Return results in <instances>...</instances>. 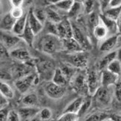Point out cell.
Listing matches in <instances>:
<instances>
[{
  "label": "cell",
  "mask_w": 121,
  "mask_h": 121,
  "mask_svg": "<svg viewBox=\"0 0 121 121\" xmlns=\"http://www.w3.org/2000/svg\"><path fill=\"white\" fill-rule=\"evenodd\" d=\"M109 7H121V0H111Z\"/></svg>",
  "instance_id": "7dc6e473"
},
{
  "label": "cell",
  "mask_w": 121,
  "mask_h": 121,
  "mask_svg": "<svg viewBox=\"0 0 121 121\" xmlns=\"http://www.w3.org/2000/svg\"><path fill=\"white\" fill-rule=\"evenodd\" d=\"M74 2H75L74 0H63V1L54 5L53 6L55 7L56 9L60 10L61 11L66 12V13L68 14V12L70 11V9L73 6Z\"/></svg>",
  "instance_id": "4dcf8cb0"
},
{
  "label": "cell",
  "mask_w": 121,
  "mask_h": 121,
  "mask_svg": "<svg viewBox=\"0 0 121 121\" xmlns=\"http://www.w3.org/2000/svg\"><path fill=\"white\" fill-rule=\"evenodd\" d=\"M10 55L12 58L19 61L23 62H28L30 61L32 58L30 56V53L26 48L23 47H17L9 52Z\"/></svg>",
  "instance_id": "2e32d148"
},
{
  "label": "cell",
  "mask_w": 121,
  "mask_h": 121,
  "mask_svg": "<svg viewBox=\"0 0 121 121\" xmlns=\"http://www.w3.org/2000/svg\"><path fill=\"white\" fill-rule=\"evenodd\" d=\"M18 111L22 121H32L38 116L40 108L38 107H23Z\"/></svg>",
  "instance_id": "5bb4252c"
},
{
  "label": "cell",
  "mask_w": 121,
  "mask_h": 121,
  "mask_svg": "<svg viewBox=\"0 0 121 121\" xmlns=\"http://www.w3.org/2000/svg\"><path fill=\"white\" fill-rule=\"evenodd\" d=\"M46 13H47L48 21L50 22H52L54 24H59L64 19L62 18V16L58 12L56 8L48 7L46 8Z\"/></svg>",
  "instance_id": "cb8c5ba5"
},
{
  "label": "cell",
  "mask_w": 121,
  "mask_h": 121,
  "mask_svg": "<svg viewBox=\"0 0 121 121\" xmlns=\"http://www.w3.org/2000/svg\"><path fill=\"white\" fill-rule=\"evenodd\" d=\"M105 121H112V120L109 118V119H108V120H105Z\"/></svg>",
  "instance_id": "11a10c76"
},
{
  "label": "cell",
  "mask_w": 121,
  "mask_h": 121,
  "mask_svg": "<svg viewBox=\"0 0 121 121\" xmlns=\"http://www.w3.org/2000/svg\"><path fill=\"white\" fill-rule=\"evenodd\" d=\"M38 116L42 121H49L53 116V112L51 108L44 107L42 109H40Z\"/></svg>",
  "instance_id": "8d00e7d4"
},
{
  "label": "cell",
  "mask_w": 121,
  "mask_h": 121,
  "mask_svg": "<svg viewBox=\"0 0 121 121\" xmlns=\"http://www.w3.org/2000/svg\"><path fill=\"white\" fill-rule=\"evenodd\" d=\"M117 47H121V34H118L117 38Z\"/></svg>",
  "instance_id": "f5cc1de1"
},
{
  "label": "cell",
  "mask_w": 121,
  "mask_h": 121,
  "mask_svg": "<svg viewBox=\"0 0 121 121\" xmlns=\"http://www.w3.org/2000/svg\"><path fill=\"white\" fill-rule=\"evenodd\" d=\"M92 32H93V36L98 40H104L109 36V33H108V29L101 22H99V24H97L93 28Z\"/></svg>",
  "instance_id": "44dd1931"
},
{
  "label": "cell",
  "mask_w": 121,
  "mask_h": 121,
  "mask_svg": "<svg viewBox=\"0 0 121 121\" xmlns=\"http://www.w3.org/2000/svg\"><path fill=\"white\" fill-rule=\"evenodd\" d=\"M67 61L77 69L83 70L86 68L89 61V55L86 51L68 54Z\"/></svg>",
  "instance_id": "277c9868"
},
{
  "label": "cell",
  "mask_w": 121,
  "mask_h": 121,
  "mask_svg": "<svg viewBox=\"0 0 121 121\" xmlns=\"http://www.w3.org/2000/svg\"><path fill=\"white\" fill-rule=\"evenodd\" d=\"M16 19H14L12 15L8 12L6 15L3 16L1 20V30L2 32H8L11 33L12 30L14 27L16 23Z\"/></svg>",
  "instance_id": "ac0fdd59"
},
{
  "label": "cell",
  "mask_w": 121,
  "mask_h": 121,
  "mask_svg": "<svg viewBox=\"0 0 121 121\" xmlns=\"http://www.w3.org/2000/svg\"><path fill=\"white\" fill-rule=\"evenodd\" d=\"M0 92L1 95L6 97L8 99H12L14 97V90L13 88L5 81H1V86H0Z\"/></svg>",
  "instance_id": "83f0119b"
},
{
  "label": "cell",
  "mask_w": 121,
  "mask_h": 121,
  "mask_svg": "<svg viewBox=\"0 0 121 121\" xmlns=\"http://www.w3.org/2000/svg\"><path fill=\"white\" fill-rule=\"evenodd\" d=\"M73 27V38L81 45V46L84 51L90 50L92 48L91 43L89 38L86 35L83 29L76 24H72Z\"/></svg>",
  "instance_id": "52a82bcc"
},
{
  "label": "cell",
  "mask_w": 121,
  "mask_h": 121,
  "mask_svg": "<svg viewBox=\"0 0 121 121\" xmlns=\"http://www.w3.org/2000/svg\"><path fill=\"white\" fill-rule=\"evenodd\" d=\"M95 7V0H86L83 3V8H84V12L88 15L94 11Z\"/></svg>",
  "instance_id": "ab89813d"
},
{
  "label": "cell",
  "mask_w": 121,
  "mask_h": 121,
  "mask_svg": "<svg viewBox=\"0 0 121 121\" xmlns=\"http://www.w3.org/2000/svg\"><path fill=\"white\" fill-rule=\"evenodd\" d=\"M120 81L121 82V75H120Z\"/></svg>",
  "instance_id": "9f6ffc18"
},
{
  "label": "cell",
  "mask_w": 121,
  "mask_h": 121,
  "mask_svg": "<svg viewBox=\"0 0 121 121\" xmlns=\"http://www.w3.org/2000/svg\"><path fill=\"white\" fill-rule=\"evenodd\" d=\"M69 83L72 89L80 95V96L86 97L90 95L86 82V73L77 71L74 77L71 79Z\"/></svg>",
  "instance_id": "7a4b0ae2"
},
{
  "label": "cell",
  "mask_w": 121,
  "mask_h": 121,
  "mask_svg": "<svg viewBox=\"0 0 121 121\" xmlns=\"http://www.w3.org/2000/svg\"><path fill=\"white\" fill-rule=\"evenodd\" d=\"M75 2H80V3H82L83 4L85 2H86V0H74Z\"/></svg>",
  "instance_id": "db71d44e"
},
{
  "label": "cell",
  "mask_w": 121,
  "mask_h": 121,
  "mask_svg": "<svg viewBox=\"0 0 121 121\" xmlns=\"http://www.w3.org/2000/svg\"><path fill=\"white\" fill-rule=\"evenodd\" d=\"M8 105H9V99L3 96L2 95H0V108L5 109V108H7Z\"/></svg>",
  "instance_id": "ee69618b"
},
{
  "label": "cell",
  "mask_w": 121,
  "mask_h": 121,
  "mask_svg": "<svg viewBox=\"0 0 121 121\" xmlns=\"http://www.w3.org/2000/svg\"><path fill=\"white\" fill-rule=\"evenodd\" d=\"M39 49L46 55H53L62 50V39L55 35L45 34L39 40Z\"/></svg>",
  "instance_id": "6da1fadb"
},
{
  "label": "cell",
  "mask_w": 121,
  "mask_h": 121,
  "mask_svg": "<svg viewBox=\"0 0 121 121\" xmlns=\"http://www.w3.org/2000/svg\"><path fill=\"white\" fill-rule=\"evenodd\" d=\"M12 7H23L25 0H9Z\"/></svg>",
  "instance_id": "bcb514c9"
},
{
  "label": "cell",
  "mask_w": 121,
  "mask_h": 121,
  "mask_svg": "<svg viewBox=\"0 0 121 121\" xmlns=\"http://www.w3.org/2000/svg\"><path fill=\"white\" fill-rule=\"evenodd\" d=\"M47 1H48V0H47Z\"/></svg>",
  "instance_id": "6f0895ef"
},
{
  "label": "cell",
  "mask_w": 121,
  "mask_h": 121,
  "mask_svg": "<svg viewBox=\"0 0 121 121\" xmlns=\"http://www.w3.org/2000/svg\"><path fill=\"white\" fill-rule=\"evenodd\" d=\"M92 103H93V99H92L91 96H86L84 98L82 105L80 108V111H78V114L79 115L80 117L83 116V115H85L86 114V112L90 110V108L92 106Z\"/></svg>",
  "instance_id": "1f68e13d"
},
{
  "label": "cell",
  "mask_w": 121,
  "mask_h": 121,
  "mask_svg": "<svg viewBox=\"0 0 121 121\" xmlns=\"http://www.w3.org/2000/svg\"><path fill=\"white\" fill-rule=\"evenodd\" d=\"M62 50L68 52V54H72V53L84 51L81 46V45L73 37L72 38L62 39Z\"/></svg>",
  "instance_id": "7c38bea8"
},
{
  "label": "cell",
  "mask_w": 121,
  "mask_h": 121,
  "mask_svg": "<svg viewBox=\"0 0 121 121\" xmlns=\"http://www.w3.org/2000/svg\"><path fill=\"white\" fill-rule=\"evenodd\" d=\"M10 14L16 20H19L20 18H22L26 15L24 13L23 7H12L10 11Z\"/></svg>",
  "instance_id": "f35d334b"
},
{
  "label": "cell",
  "mask_w": 121,
  "mask_h": 121,
  "mask_svg": "<svg viewBox=\"0 0 121 121\" xmlns=\"http://www.w3.org/2000/svg\"><path fill=\"white\" fill-rule=\"evenodd\" d=\"M102 14L108 18L117 21L121 16V7H108Z\"/></svg>",
  "instance_id": "4316f807"
},
{
  "label": "cell",
  "mask_w": 121,
  "mask_h": 121,
  "mask_svg": "<svg viewBox=\"0 0 121 121\" xmlns=\"http://www.w3.org/2000/svg\"><path fill=\"white\" fill-rule=\"evenodd\" d=\"M80 116L76 113H65L63 112L62 114L57 119V121H79Z\"/></svg>",
  "instance_id": "d590c367"
},
{
  "label": "cell",
  "mask_w": 121,
  "mask_h": 121,
  "mask_svg": "<svg viewBox=\"0 0 121 121\" xmlns=\"http://www.w3.org/2000/svg\"><path fill=\"white\" fill-rule=\"evenodd\" d=\"M22 103L24 107H38L39 101L37 95L35 93H27L22 98Z\"/></svg>",
  "instance_id": "d4e9b609"
},
{
  "label": "cell",
  "mask_w": 121,
  "mask_h": 121,
  "mask_svg": "<svg viewBox=\"0 0 121 121\" xmlns=\"http://www.w3.org/2000/svg\"><path fill=\"white\" fill-rule=\"evenodd\" d=\"M39 83V77L35 74H28L18 78L14 82L15 88L20 93L26 95L29 93L32 86Z\"/></svg>",
  "instance_id": "3957f363"
},
{
  "label": "cell",
  "mask_w": 121,
  "mask_h": 121,
  "mask_svg": "<svg viewBox=\"0 0 121 121\" xmlns=\"http://www.w3.org/2000/svg\"><path fill=\"white\" fill-rule=\"evenodd\" d=\"M27 18H28V15L26 13L22 18H20L19 20H17L16 23L14 24V27L13 28V30H12L11 33L16 36H21L22 34L23 33V32H24V30H25V29H26V27Z\"/></svg>",
  "instance_id": "ffe728a7"
},
{
  "label": "cell",
  "mask_w": 121,
  "mask_h": 121,
  "mask_svg": "<svg viewBox=\"0 0 121 121\" xmlns=\"http://www.w3.org/2000/svg\"><path fill=\"white\" fill-rule=\"evenodd\" d=\"M85 97H82V96H79L76 98H74L72 100L69 105L65 107V110L63 112L65 113H76L78 114V111H80V108L83 104V100H84Z\"/></svg>",
  "instance_id": "603a6c76"
},
{
  "label": "cell",
  "mask_w": 121,
  "mask_h": 121,
  "mask_svg": "<svg viewBox=\"0 0 121 121\" xmlns=\"http://www.w3.org/2000/svg\"><path fill=\"white\" fill-rule=\"evenodd\" d=\"M117 27H118V33L119 34H121V16L120 17V18L118 19L117 21Z\"/></svg>",
  "instance_id": "816d5d0a"
},
{
  "label": "cell",
  "mask_w": 121,
  "mask_h": 121,
  "mask_svg": "<svg viewBox=\"0 0 121 121\" xmlns=\"http://www.w3.org/2000/svg\"><path fill=\"white\" fill-rule=\"evenodd\" d=\"M117 59V50L116 51H112L111 52L107 53L105 56H103L99 62V70H103L107 69L112 61Z\"/></svg>",
  "instance_id": "7402d4cb"
},
{
  "label": "cell",
  "mask_w": 121,
  "mask_h": 121,
  "mask_svg": "<svg viewBox=\"0 0 121 121\" xmlns=\"http://www.w3.org/2000/svg\"><path fill=\"white\" fill-rule=\"evenodd\" d=\"M35 34L30 28V25H29L27 22L26 29H25L23 33L20 37H21L22 40L24 41L25 43L28 45L29 46H32L33 43H34V41H35Z\"/></svg>",
  "instance_id": "484cf974"
},
{
  "label": "cell",
  "mask_w": 121,
  "mask_h": 121,
  "mask_svg": "<svg viewBox=\"0 0 121 121\" xmlns=\"http://www.w3.org/2000/svg\"><path fill=\"white\" fill-rule=\"evenodd\" d=\"M58 36L61 39H69L73 37L72 23L69 18H64L62 21L57 24Z\"/></svg>",
  "instance_id": "30bf717a"
},
{
  "label": "cell",
  "mask_w": 121,
  "mask_h": 121,
  "mask_svg": "<svg viewBox=\"0 0 121 121\" xmlns=\"http://www.w3.org/2000/svg\"><path fill=\"white\" fill-rule=\"evenodd\" d=\"M120 80V77L105 69L101 73V84L105 87H111L115 86Z\"/></svg>",
  "instance_id": "8fae6325"
},
{
  "label": "cell",
  "mask_w": 121,
  "mask_h": 121,
  "mask_svg": "<svg viewBox=\"0 0 121 121\" xmlns=\"http://www.w3.org/2000/svg\"><path fill=\"white\" fill-rule=\"evenodd\" d=\"M100 22L99 20V14H97L96 12L93 11V13L88 15V20H87V24L88 26L93 31V28L96 26L97 24Z\"/></svg>",
  "instance_id": "836d02e7"
},
{
  "label": "cell",
  "mask_w": 121,
  "mask_h": 121,
  "mask_svg": "<svg viewBox=\"0 0 121 121\" xmlns=\"http://www.w3.org/2000/svg\"><path fill=\"white\" fill-rule=\"evenodd\" d=\"M111 0H99V6L101 13L105 11L110 5Z\"/></svg>",
  "instance_id": "7bdbcfd3"
},
{
  "label": "cell",
  "mask_w": 121,
  "mask_h": 121,
  "mask_svg": "<svg viewBox=\"0 0 121 121\" xmlns=\"http://www.w3.org/2000/svg\"><path fill=\"white\" fill-rule=\"evenodd\" d=\"M117 58L121 61V47H120L117 50Z\"/></svg>",
  "instance_id": "f907efd6"
},
{
  "label": "cell",
  "mask_w": 121,
  "mask_h": 121,
  "mask_svg": "<svg viewBox=\"0 0 121 121\" xmlns=\"http://www.w3.org/2000/svg\"><path fill=\"white\" fill-rule=\"evenodd\" d=\"M114 96L117 98L118 102H121V82L119 81L115 85V88H114Z\"/></svg>",
  "instance_id": "b9f144b4"
},
{
  "label": "cell",
  "mask_w": 121,
  "mask_h": 121,
  "mask_svg": "<svg viewBox=\"0 0 121 121\" xmlns=\"http://www.w3.org/2000/svg\"><path fill=\"white\" fill-rule=\"evenodd\" d=\"M110 119L112 121H121V114H114L110 115Z\"/></svg>",
  "instance_id": "c3c4849f"
},
{
  "label": "cell",
  "mask_w": 121,
  "mask_h": 121,
  "mask_svg": "<svg viewBox=\"0 0 121 121\" xmlns=\"http://www.w3.org/2000/svg\"><path fill=\"white\" fill-rule=\"evenodd\" d=\"M107 70H108L111 73H113L116 75H118L120 77L121 75V61H120L117 58L113 61L111 63L108 65L107 68Z\"/></svg>",
  "instance_id": "d6a6232c"
},
{
  "label": "cell",
  "mask_w": 121,
  "mask_h": 121,
  "mask_svg": "<svg viewBox=\"0 0 121 121\" xmlns=\"http://www.w3.org/2000/svg\"><path fill=\"white\" fill-rule=\"evenodd\" d=\"M62 1H63V0H48V2L52 5H56V4L62 2Z\"/></svg>",
  "instance_id": "681fc988"
},
{
  "label": "cell",
  "mask_w": 121,
  "mask_h": 121,
  "mask_svg": "<svg viewBox=\"0 0 121 121\" xmlns=\"http://www.w3.org/2000/svg\"><path fill=\"white\" fill-rule=\"evenodd\" d=\"M82 12H84V8H83V4L74 2L73 6L68 12L69 18H77L80 16Z\"/></svg>",
  "instance_id": "f1b7e54d"
},
{
  "label": "cell",
  "mask_w": 121,
  "mask_h": 121,
  "mask_svg": "<svg viewBox=\"0 0 121 121\" xmlns=\"http://www.w3.org/2000/svg\"><path fill=\"white\" fill-rule=\"evenodd\" d=\"M113 94H114V92L112 91L111 87H105L101 86L93 96L95 102L99 105L107 106L111 104Z\"/></svg>",
  "instance_id": "5b68a950"
},
{
  "label": "cell",
  "mask_w": 121,
  "mask_h": 121,
  "mask_svg": "<svg viewBox=\"0 0 121 121\" xmlns=\"http://www.w3.org/2000/svg\"><path fill=\"white\" fill-rule=\"evenodd\" d=\"M8 114H9V111L7 108L1 109L0 111V121H8Z\"/></svg>",
  "instance_id": "f6af8a7d"
},
{
  "label": "cell",
  "mask_w": 121,
  "mask_h": 121,
  "mask_svg": "<svg viewBox=\"0 0 121 121\" xmlns=\"http://www.w3.org/2000/svg\"><path fill=\"white\" fill-rule=\"evenodd\" d=\"M86 82L88 87L89 95L93 96L96 91L102 86L101 84V74L95 70H89L86 72Z\"/></svg>",
  "instance_id": "8992f818"
},
{
  "label": "cell",
  "mask_w": 121,
  "mask_h": 121,
  "mask_svg": "<svg viewBox=\"0 0 121 121\" xmlns=\"http://www.w3.org/2000/svg\"><path fill=\"white\" fill-rule=\"evenodd\" d=\"M99 20L100 22L103 24L108 29L109 36H114V35H118V27H117V22L114 20H111L110 18H107L103 14H99Z\"/></svg>",
  "instance_id": "e0dca14e"
},
{
  "label": "cell",
  "mask_w": 121,
  "mask_h": 121,
  "mask_svg": "<svg viewBox=\"0 0 121 121\" xmlns=\"http://www.w3.org/2000/svg\"><path fill=\"white\" fill-rule=\"evenodd\" d=\"M52 82L56 85L65 87L66 85L69 83V81L65 77V75L63 73L62 70L60 68H57L55 69L52 76Z\"/></svg>",
  "instance_id": "d6986e66"
},
{
  "label": "cell",
  "mask_w": 121,
  "mask_h": 121,
  "mask_svg": "<svg viewBox=\"0 0 121 121\" xmlns=\"http://www.w3.org/2000/svg\"><path fill=\"white\" fill-rule=\"evenodd\" d=\"M22 40L21 37L16 36L12 33L2 32L1 34V43L2 45L5 49L11 52L16 48L18 47L20 41Z\"/></svg>",
  "instance_id": "ba28073f"
},
{
  "label": "cell",
  "mask_w": 121,
  "mask_h": 121,
  "mask_svg": "<svg viewBox=\"0 0 121 121\" xmlns=\"http://www.w3.org/2000/svg\"><path fill=\"white\" fill-rule=\"evenodd\" d=\"M8 121H22L18 111L16 110H11L9 111V114H8Z\"/></svg>",
  "instance_id": "60d3db41"
},
{
  "label": "cell",
  "mask_w": 121,
  "mask_h": 121,
  "mask_svg": "<svg viewBox=\"0 0 121 121\" xmlns=\"http://www.w3.org/2000/svg\"><path fill=\"white\" fill-rule=\"evenodd\" d=\"M27 15H28L27 22L29 25H30V28L34 32L35 36L39 34L44 30V25L43 24H41L38 20V18L35 17V15H34V12H33V9H31L27 13Z\"/></svg>",
  "instance_id": "9a60e30c"
},
{
  "label": "cell",
  "mask_w": 121,
  "mask_h": 121,
  "mask_svg": "<svg viewBox=\"0 0 121 121\" xmlns=\"http://www.w3.org/2000/svg\"><path fill=\"white\" fill-rule=\"evenodd\" d=\"M118 35L109 36L106 39L102 40L99 45V50L102 52L108 53L114 51V48L117 47Z\"/></svg>",
  "instance_id": "4fadbf2b"
},
{
  "label": "cell",
  "mask_w": 121,
  "mask_h": 121,
  "mask_svg": "<svg viewBox=\"0 0 121 121\" xmlns=\"http://www.w3.org/2000/svg\"><path fill=\"white\" fill-rule=\"evenodd\" d=\"M44 92L48 98L53 100H58L65 95V87L56 85L51 81L45 86Z\"/></svg>",
  "instance_id": "9c48e42d"
},
{
  "label": "cell",
  "mask_w": 121,
  "mask_h": 121,
  "mask_svg": "<svg viewBox=\"0 0 121 121\" xmlns=\"http://www.w3.org/2000/svg\"><path fill=\"white\" fill-rule=\"evenodd\" d=\"M110 118V115L105 112L97 111L87 116L84 121H105Z\"/></svg>",
  "instance_id": "f546056e"
},
{
  "label": "cell",
  "mask_w": 121,
  "mask_h": 121,
  "mask_svg": "<svg viewBox=\"0 0 121 121\" xmlns=\"http://www.w3.org/2000/svg\"><path fill=\"white\" fill-rule=\"evenodd\" d=\"M33 12H34V15L41 24H43L44 25L46 22L48 21L46 9H43V8H35V9H33Z\"/></svg>",
  "instance_id": "e575fe53"
},
{
  "label": "cell",
  "mask_w": 121,
  "mask_h": 121,
  "mask_svg": "<svg viewBox=\"0 0 121 121\" xmlns=\"http://www.w3.org/2000/svg\"><path fill=\"white\" fill-rule=\"evenodd\" d=\"M46 30V34H51L58 36V31H57V24H54L50 21H47L44 24V27Z\"/></svg>",
  "instance_id": "74e56055"
}]
</instances>
